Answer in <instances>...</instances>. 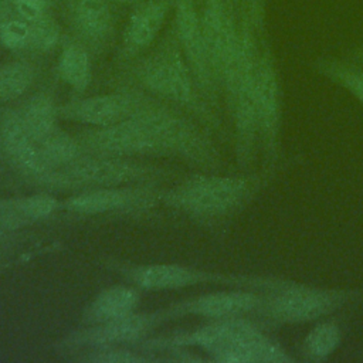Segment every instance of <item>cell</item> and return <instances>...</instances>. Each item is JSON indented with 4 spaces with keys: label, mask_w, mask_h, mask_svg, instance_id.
Returning a JSON list of instances; mask_svg holds the SVG:
<instances>
[{
    "label": "cell",
    "mask_w": 363,
    "mask_h": 363,
    "mask_svg": "<svg viewBox=\"0 0 363 363\" xmlns=\"http://www.w3.org/2000/svg\"><path fill=\"white\" fill-rule=\"evenodd\" d=\"M172 4L174 9L173 31L176 38L203 98L206 102L214 105L217 99L218 84L211 71L206 50L201 14L197 10L194 0H172Z\"/></svg>",
    "instance_id": "8"
},
{
    "label": "cell",
    "mask_w": 363,
    "mask_h": 363,
    "mask_svg": "<svg viewBox=\"0 0 363 363\" xmlns=\"http://www.w3.org/2000/svg\"><path fill=\"white\" fill-rule=\"evenodd\" d=\"M136 74L155 95L189 109L208 126L220 128L196 84L173 30L166 41L136 67Z\"/></svg>",
    "instance_id": "4"
},
{
    "label": "cell",
    "mask_w": 363,
    "mask_h": 363,
    "mask_svg": "<svg viewBox=\"0 0 363 363\" xmlns=\"http://www.w3.org/2000/svg\"><path fill=\"white\" fill-rule=\"evenodd\" d=\"M342 343V329L333 320L318 322L303 337L302 352L308 360L322 362L330 357Z\"/></svg>",
    "instance_id": "21"
},
{
    "label": "cell",
    "mask_w": 363,
    "mask_h": 363,
    "mask_svg": "<svg viewBox=\"0 0 363 363\" xmlns=\"http://www.w3.org/2000/svg\"><path fill=\"white\" fill-rule=\"evenodd\" d=\"M139 349L163 352L179 347H199L220 363H294L279 343L265 333L262 325L245 316L213 319L210 323L167 339L140 342Z\"/></svg>",
    "instance_id": "1"
},
{
    "label": "cell",
    "mask_w": 363,
    "mask_h": 363,
    "mask_svg": "<svg viewBox=\"0 0 363 363\" xmlns=\"http://www.w3.org/2000/svg\"><path fill=\"white\" fill-rule=\"evenodd\" d=\"M84 352H86V354H84L79 359L84 362H92V363H142V362L153 360L152 356L142 354L130 349H122L119 346L98 347V349H89Z\"/></svg>",
    "instance_id": "24"
},
{
    "label": "cell",
    "mask_w": 363,
    "mask_h": 363,
    "mask_svg": "<svg viewBox=\"0 0 363 363\" xmlns=\"http://www.w3.org/2000/svg\"><path fill=\"white\" fill-rule=\"evenodd\" d=\"M169 319L164 309L152 313H130L128 316L88 325L61 340V350L84 352L98 347L138 343L159 323Z\"/></svg>",
    "instance_id": "9"
},
{
    "label": "cell",
    "mask_w": 363,
    "mask_h": 363,
    "mask_svg": "<svg viewBox=\"0 0 363 363\" xmlns=\"http://www.w3.org/2000/svg\"><path fill=\"white\" fill-rule=\"evenodd\" d=\"M172 0H143L132 11L123 31V52L130 57L153 43L164 26Z\"/></svg>",
    "instance_id": "15"
},
{
    "label": "cell",
    "mask_w": 363,
    "mask_h": 363,
    "mask_svg": "<svg viewBox=\"0 0 363 363\" xmlns=\"http://www.w3.org/2000/svg\"><path fill=\"white\" fill-rule=\"evenodd\" d=\"M359 303H363V288H325L296 281L267 292L254 316L264 328H277L319 320Z\"/></svg>",
    "instance_id": "3"
},
{
    "label": "cell",
    "mask_w": 363,
    "mask_h": 363,
    "mask_svg": "<svg viewBox=\"0 0 363 363\" xmlns=\"http://www.w3.org/2000/svg\"><path fill=\"white\" fill-rule=\"evenodd\" d=\"M352 62L354 64H359V65H363V45H360L359 48H356L353 52H352Z\"/></svg>",
    "instance_id": "25"
},
{
    "label": "cell",
    "mask_w": 363,
    "mask_h": 363,
    "mask_svg": "<svg viewBox=\"0 0 363 363\" xmlns=\"http://www.w3.org/2000/svg\"><path fill=\"white\" fill-rule=\"evenodd\" d=\"M35 69L26 61H11L0 65V102L20 98L33 85Z\"/></svg>",
    "instance_id": "23"
},
{
    "label": "cell",
    "mask_w": 363,
    "mask_h": 363,
    "mask_svg": "<svg viewBox=\"0 0 363 363\" xmlns=\"http://www.w3.org/2000/svg\"><path fill=\"white\" fill-rule=\"evenodd\" d=\"M313 68L319 75L347 91L363 105V68L359 64L325 57L318 58Z\"/></svg>",
    "instance_id": "20"
},
{
    "label": "cell",
    "mask_w": 363,
    "mask_h": 363,
    "mask_svg": "<svg viewBox=\"0 0 363 363\" xmlns=\"http://www.w3.org/2000/svg\"><path fill=\"white\" fill-rule=\"evenodd\" d=\"M145 99V95L130 91L92 95L71 101L61 106L60 115L82 125L102 128L132 118L139 111Z\"/></svg>",
    "instance_id": "10"
},
{
    "label": "cell",
    "mask_w": 363,
    "mask_h": 363,
    "mask_svg": "<svg viewBox=\"0 0 363 363\" xmlns=\"http://www.w3.org/2000/svg\"><path fill=\"white\" fill-rule=\"evenodd\" d=\"M139 294L135 288L116 285L99 292L85 308L82 323L96 325L128 316L135 312Z\"/></svg>",
    "instance_id": "16"
},
{
    "label": "cell",
    "mask_w": 363,
    "mask_h": 363,
    "mask_svg": "<svg viewBox=\"0 0 363 363\" xmlns=\"http://www.w3.org/2000/svg\"><path fill=\"white\" fill-rule=\"evenodd\" d=\"M112 1H116V3H121V4H132V3H136L139 0H112Z\"/></svg>",
    "instance_id": "26"
},
{
    "label": "cell",
    "mask_w": 363,
    "mask_h": 363,
    "mask_svg": "<svg viewBox=\"0 0 363 363\" xmlns=\"http://www.w3.org/2000/svg\"><path fill=\"white\" fill-rule=\"evenodd\" d=\"M258 140L264 153V169L277 173L281 164L282 94L274 55L268 43L259 51L252 85Z\"/></svg>",
    "instance_id": "7"
},
{
    "label": "cell",
    "mask_w": 363,
    "mask_h": 363,
    "mask_svg": "<svg viewBox=\"0 0 363 363\" xmlns=\"http://www.w3.org/2000/svg\"><path fill=\"white\" fill-rule=\"evenodd\" d=\"M274 176L265 169L261 173L245 176H194L170 190L164 200L190 216L218 221L245 208L272 182Z\"/></svg>",
    "instance_id": "2"
},
{
    "label": "cell",
    "mask_w": 363,
    "mask_h": 363,
    "mask_svg": "<svg viewBox=\"0 0 363 363\" xmlns=\"http://www.w3.org/2000/svg\"><path fill=\"white\" fill-rule=\"evenodd\" d=\"M65 16L81 44L101 47L113 33V16L106 0H65Z\"/></svg>",
    "instance_id": "14"
},
{
    "label": "cell",
    "mask_w": 363,
    "mask_h": 363,
    "mask_svg": "<svg viewBox=\"0 0 363 363\" xmlns=\"http://www.w3.org/2000/svg\"><path fill=\"white\" fill-rule=\"evenodd\" d=\"M38 146L44 160L52 170L69 164L85 153L77 136H72L58 128L44 138Z\"/></svg>",
    "instance_id": "22"
},
{
    "label": "cell",
    "mask_w": 363,
    "mask_h": 363,
    "mask_svg": "<svg viewBox=\"0 0 363 363\" xmlns=\"http://www.w3.org/2000/svg\"><path fill=\"white\" fill-rule=\"evenodd\" d=\"M267 292L233 288L230 291H218L206 294L197 298L183 301L164 309L167 318H174L180 315H196L201 318L224 319L235 316L254 315L264 301Z\"/></svg>",
    "instance_id": "12"
},
{
    "label": "cell",
    "mask_w": 363,
    "mask_h": 363,
    "mask_svg": "<svg viewBox=\"0 0 363 363\" xmlns=\"http://www.w3.org/2000/svg\"><path fill=\"white\" fill-rule=\"evenodd\" d=\"M18 112L27 130L37 140V143L57 129V116L60 113V108H57L52 96L47 92L31 95L18 108Z\"/></svg>",
    "instance_id": "18"
},
{
    "label": "cell",
    "mask_w": 363,
    "mask_h": 363,
    "mask_svg": "<svg viewBox=\"0 0 363 363\" xmlns=\"http://www.w3.org/2000/svg\"><path fill=\"white\" fill-rule=\"evenodd\" d=\"M157 199L153 189L146 186H119L84 190L64 201L68 211L77 214H104L152 206Z\"/></svg>",
    "instance_id": "13"
},
{
    "label": "cell",
    "mask_w": 363,
    "mask_h": 363,
    "mask_svg": "<svg viewBox=\"0 0 363 363\" xmlns=\"http://www.w3.org/2000/svg\"><path fill=\"white\" fill-rule=\"evenodd\" d=\"M57 71L62 82L82 92L88 88L92 77L88 48L81 43L67 44L58 58Z\"/></svg>",
    "instance_id": "19"
},
{
    "label": "cell",
    "mask_w": 363,
    "mask_h": 363,
    "mask_svg": "<svg viewBox=\"0 0 363 363\" xmlns=\"http://www.w3.org/2000/svg\"><path fill=\"white\" fill-rule=\"evenodd\" d=\"M58 200L50 193H35L0 203V231L24 227L48 217L58 208Z\"/></svg>",
    "instance_id": "17"
},
{
    "label": "cell",
    "mask_w": 363,
    "mask_h": 363,
    "mask_svg": "<svg viewBox=\"0 0 363 363\" xmlns=\"http://www.w3.org/2000/svg\"><path fill=\"white\" fill-rule=\"evenodd\" d=\"M0 140L14 167L38 184H41L52 172L44 160L37 140L27 130L18 109L9 108L1 112Z\"/></svg>",
    "instance_id": "11"
},
{
    "label": "cell",
    "mask_w": 363,
    "mask_h": 363,
    "mask_svg": "<svg viewBox=\"0 0 363 363\" xmlns=\"http://www.w3.org/2000/svg\"><path fill=\"white\" fill-rule=\"evenodd\" d=\"M162 172L132 157L84 153L67 166L55 169L41 183L48 189H99L138 186Z\"/></svg>",
    "instance_id": "5"
},
{
    "label": "cell",
    "mask_w": 363,
    "mask_h": 363,
    "mask_svg": "<svg viewBox=\"0 0 363 363\" xmlns=\"http://www.w3.org/2000/svg\"><path fill=\"white\" fill-rule=\"evenodd\" d=\"M122 274L143 289H179L200 284H217L231 288H245L271 292L286 288L296 281L277 275L257 274H225L197 269L179 264H149L125 267Z\"/></svg>",
    "instance_id": "6"
}]
</instances>
